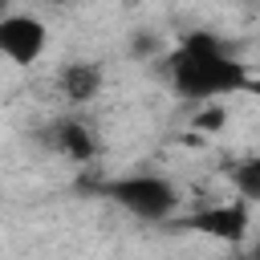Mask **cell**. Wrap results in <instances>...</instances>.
<instances>
[{
    "instance_id": "5b68a950",
    "label": "cell",
    "mask_w": 260,
    "mask_h": 260,
    "mask_svg": "<svg viewBox=\"0 0 260 260\" xmlns=\"http://www.w3.org/2000/svg\"><path fill=\"white\" fill-rule=\"evenodd\" d=\"M53 146H57L61 154L77 158V162H89V158L98 154V138H93V130H89L85 122H77V118H61V122H53Z\"/></svg>"
},
{
    "instance_id": "277c9868",
    "label": "cell",
    "mask_w": 260,
    "mask_h": 260,
    "mask_svg": "<svg viewBox=\"0 0 260 260\" xmlns=\"http://www.w3.org/2000/svg\"><path fill=\"white\" fill-rule=\"evenodd\" d=\"M49 49V28L32 12H0V57L12 65H37Z\"/></svg>"
},
{
    "instance_id": "3957f363",
    "label": "cell",
    "mask_w": 260,
    "mask_h": 260,
    "mask_svg": "<svg viewBox=\"0 0 260 260\" xmlns=\"http://www.w3.org/2000/svg\"><path fill=\"white\" fill-rule=\"evenodd\" d=\"M175 223L187 228V232H195V236L219 240V244H244L248 228H252V203H244V199H219V203H207V207H199L191 215H179Z\"/></svg>"
},
{
    "instance_id": "7a4b0ae2",
    "label": "cell",
    "mask_w": 260,
    "mask_h": 260,
    "mask_svg": "<svg viewBox=\"0 0 260 260\" xmlns=\"http://www.w3.org/2000/svg\"><path fill=\"white\" fill-rule=\"evenodd\" d=\"M102 195L110 203H118L122 211H130L134 219H146V223H175L179 219V187L162 175H122V179H110L102 183Z\"/></svg>"
},
{
    "instance_id": "52a82bcc",
    "label": "cell",
    "mask_w": 260,
    "mask_h": 260,
    "mask_svg": "<svg viewBox=\"0 0 260 260\" xmlns=\"http://www.w3.org/2000/svg\"><path fill=\"white\" fill-rule=\"evenodd\" d=\"M232 187H236V199L260 203V158H244L232 171Z\"/></svg>"
},
{
    "instance_id": "9c48e42d",
    "label": "cell",
    "mask_w": 260,
    "mask_h": 260,
    "mask_svg": "<svg viewBox=\"0 0 260 260\" xmlns=\"http://www.w3.org/2000/svg\"><path fill=\"white\" fill-rule=\"evenodd\" d=\"M252 256H256V260H260V244H256V248H252Z\"/></svg>"
},
{
    "instance_id": "8992f818",
    "label": "cell",
    "mask_w": 260,
    "mask_h": 260,
    "mask_svg": "<svg viewBox=\"0 0 260 260\" xmlns=\"http://www.w3.org/2000/svg\"><path fill=\"white\" fill-rule=\"evenodd\" d=\"M57 85H61V98H65V102L81 106V102L98 98V89H102V69H98V65H89V61H73V65H65V69H61Z\"/></svg>"
},
{
    "instance_id": "6da1fadb",
    "label": "cell",
    "mask_w": 260,
    "mask_h": 260,
    "mask_svg": "<svg viewBox=\"0 0 260 260\" xmlns=\"http://www.w3.org/2000/svg\"><path fill=\"white\" fill-rule=\"evenodd\" d=\"M167 77L171 89L195 102H215L240 89H252L248 65L240 57H232L211 32H191L175 45V53L167 57Z\"/></svg>"
},
{
    "instance_id": "ba28073f",
    "label": "cell",
    "mask_w": 260,
    "mask_h": 260,
    "mask_svg": "<svg viewBox=\"0 0 260 260\" xmlns=\"http://www.w3.org/2000/svg\"><path fill=\"white\" fill-rule=\"evenodd\" d=\"M228 260H256V256H228Z\"/></svg>"
}]
</instances>
